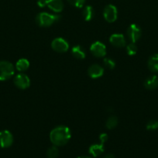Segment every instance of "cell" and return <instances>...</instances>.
Listing matches in <instances>:
<instances>
[{"label": "cell", "instance_id": "obj_1", "mask_svg": "<svg viewBox=\"0 0 158 158\" xmlns=\"http://www.w3.org/2000/svg\"><path fill=\"white\" fill-rule=\"evenodd\" d=\"M71 137V133L66 126H59L51 131L50 134V141L54 146L61 147L67 144Z\"/></svg>", "mask_w": 158, "mask_h": 158}, {"label": "cell", "instance_id": "obj_2", "mask_svg": "<svg viewBox=\"0 0 158 158\" xmlns=\"http://www.w3.org/2000/svg\"><path fill=\"white\" fill-rule=\"evenodd\" d=\"M60 15H55V14L40 12L36 17V21L37 24L41 27H48L60 19Z\"/></svg>", "mask_w": 158, "mask_h": 158}, {"label": "cell", "instance_id": "obj_3", "mask_svg": "<svg viewBox=\"0 0 158 158\" xmlns=\"http://www.w3.org/2000/svg\"><path fill=\"white\" fill-rule=\"evenodd\" d=\"M15 73L13 65L8 61H0V80L5 81L10 79Z\"/></svg>", "mask_w": 158, "mask_h": 158}, {"label": "cell", "instance_id": "obj_4", "mask_svg": "<svg viewBox=\"0 0 158 158\" xmlns=\"http://www.w3.org/2000/svg\"><path fill=\"white\" fill-rule=\"evenodd\" d=\"M103 15L108 23H114L118 17L117 9L113 5H107L104 9Z\"/></svg>", "mask_w": 158, "mask_h": 158}, {"label": "cell", "instance_id": "obj_5", "mask_svg": "<svg viewBox=\"0 0 158 158\" xmlns=\"http://www.w3.org/2000/svg\"><path fill=\"white\" fill-rule=\"evenodd\" d=\"M51 47L57 52H65L68 50L69 44L63 38H56L51 43Z\"/></svg>", "mask_w": 158, "mask_h": 158}, {"label": "cell", "instance_id": "obj_6", "mask_svg": "<svg viewBox=\"0 0 158 158\" xmlns=\"http://www.w3.org/2000/svg\"><path fill=\"white\" fill-rule=\"evenodd\" d=\"M14 83L19 89H26L30 86V80L26 74L20 73L14 78Z\"/></svg>", "mask_w": 158, "mask_h": 158}, {"label": "cell", "instance_id": "obj_7", "mask_svg": "<svg viewBox=\"0 0 158 158\" xmlns=\"http://www.w3.org/2000/svg\"><path fill=\"white\" fill-rule=\"evenodd\" d=\"M90 50L94 56L99 57V58H102L106 55V47L103 43L99 41L94 42L91 44Z\"/></svg>", "mask_w": 158, "mask_h": 158}, {"label": "cell", "instance_id": "obj_8", "mask_svg": "<svg viewBox=\"0 0 158 158\" xmlns=\"http://www.w3.org/2000/svg\"><path fill=\"white\" fill-rule=\"evenodd\" d=\"M13 143L12 134L9 131H0V146L2 148H8Z\"/></svg>", "mask_w": 158, "mask_h": 158}, {"label": "cell", "instance_id": "obj_9", "mask_svg": "<svg viewBox=\"0 0 158 158\" xmlns=\"http://www.w3.org/2000/svg\"><path fill=\"white\" fill-rule=\"evenodd\" d=\"M127 35L131 43H136L141 36V29L139 26L136 24H131L127 30Z\"/></svg>", "mask_w": 158, "mask_h": 158}, {"label": "cell", "instance_id": "obj_10", "mask_svg": "<svg viewBox=\"0 0 158 158\" xmlns=\"http://www.w3.org/2000/svg\"><path fill=\"white\" fill-rule=\"evenodd\" d=\"M109 41L112 46L118 48H122L125 46V37L122 34H112L110 36Z\"/></svg>", "mask_w": 158, "mask_h": 158}, {"label": "cell", "instance_id": "obj_11", "mask_svg": "<svg viewBox=\"0 0 158 158\" xmlns=\"http://www.w3.org/2000/svg\"><path fill=\"white\" fill-rule=\"evenodd\" d=\"M88 74L91 78L97 79L102 77L104 74V69L98 64H94L88 69Z\"/></svg>", "mask_w": 158, "mask_h": 158}, {"label": "cell", "instance_id": "obj_12", "mask_svg": "<svg viewBox=\"0 0 158 158\" xmlns=\"http://www.w3.org/2000/svg\"><path fill=\"white\" fill-rule=\"evenodd\" d=\"M89 154L94 157H99L101 154H102L105 151V148H104V143H94L92 144L89 148Z\"/></svg>", "mask_w": 158, "mask_h": 158}, {"label": "cell", "instance_id": "obj_13", "mask_svg": "<svg viewBox=\"0 0 158 158\" xmlns=\"http://www.w3.org/2000/svg\"><path fill=\"white\" fill-rule=\"evenodd\" d=\"M46 6L54 12H60L64 9V3L62 0H47Z\"/></svg>", "mask_w": 158, "mask_h": 158}, {"label": "cell", "instance_id": "obj_14", "mask_svg": "<svg viewBox=\"0 0 158 158\" xmlns=\"http://www.w3.org/2000/svg\"><path fill=\"white\" fill-rule=\"evenodd\" d=\"M144 86L147 89H154L158 86V77L153 75L147 79L144 82Z\"/></svg>", "mask_w": 158, "mask_h": 158}, {"label": "cell", "instance_id": "obj_15", "mask_svg": "<svg viewBox=\"0 0 158 158\" xmlns=\"http://www.w3.org/2000/svg\"><path fill=\"white\" fill-rule=\"evenodd\" d=\"M148 68L151 72L158 73V54H154L149 59Z\"/></svg>", "mask_w": 158, "mask_h": 158}, {"label": "cell", "instance_id": "obj_16", "mask_svg": "<svg viewBox=\"0 0 158 158\" xmlns=\"http://www.w3.org/2000/svg\"><path fill=\"white\" fill-rule=\"evenodd\" d=\"M71 52H72L73 56L75 57L76 59H78V60H83L85 58V52L84 51V49H82V47L79 45L77 46H74V47L71 49Z\"/></svg>", "mask_w": 158, "mask_h": 158}, {"label": "cell", "instance_id": "obj_17", "mask_svg": "<svg viewBox=\"0 0 158 158\" xmlns=\"http://www.w3.org/2000/svg\"><path fill=\"white\" fill-rule=\"evenodd\" d=\"M29 67V62L26 59L22 58L17 61L16 64H15V68L20 72H24V71L27 70L28 68Z\"/></svg>", "mask_w": 158, "mask_h": 158}, {"label": "cell", "instance_id": "obj_18", "mask_svg": "<svg viewBox=\"0 0 158 158\" xmlns=\"http://www.w3.org/2000/svg\"><path fill=\"white\" fill-rule=\"evenodd\" d=\"M82 15H83L84 19H85V21H91L94 15V9L90 6H85V7L84 8L83 12H82Z\"/></svg>", "mask_w": 158, "mask_h": 158}, {"label": "cell", "instance_id": "obj_19", "mask_svg": "<svg viewBox=\"0 0 158 158\" xmlns=\"http://www.w3.org/2000/svg\"><path fill=\"white\" fill-rule=\"evenodd\" d=\"M118 124V118L115 116H112V117H108V120H107L106 123H105V126H106L107 129L112 130L114 129Z\"/></svg>", "mask_w": 158, "mask_h": 158}, {"label": "cell", "instance_id": "obj_20", "mask_svg": "<svg viewBox=\"0 0 158 158\" xmlns=\"http://www.w3.org/2000/svg\"><path fill=\"white\" fill-rule=\"evenodd\" d=\"M59 155V150L57 146H52L46 151V157L47 158H57Z\"/></svg>", "mask_w": 158, "mask_h": 158}, {"label": "cell", "instance_id": "obj_21", "mask_svg": "<svg viewBox=\"0 0 158 158\" xmlns=\"http://www.w3.org/2000/svg\"><path fill=\"white\" fill-rule=\"evenodd\" d=\"M126 52L129 56H134L137 52V46L134 43H131L126 46Z\"/></svg>", "mask_w": 158, "mask_h": 158}, {"label": "cell", "instance_id": "obj_22", "mask_svg": "<svg viewBox=\"0 0 158 158\" xmlns=\"http://www.w3.org/2000/svg\"><path fill=\"white\" fill-rule=\"evenodd\" d=\"M85 1L86 0H68V2L70 4L77 8L83 7L85 3Z\"/></svg>", "mask_w": 158, "mask_h": 158}, {"label": "cell", "instance_id": "obj_23", "mask_svg": "<svg viewBox=\"0 0 158 158\" xmlns=\"http://www.w3.org/2000/svg\"><path fill=\"white\" fill-rule=\"evenodd\" d=\"M103 63L104 65L108 68V69H114L115 66H116V63H115V62L113 61L112 59H109V58L104 59Z\"/></svg>", "mask_w": 158, "mask_h": 158}, {"label": "cell", "instance_id": "obj_24", "mask_svg": "<svg viewBox=\"0 0 158 158\" xmlns=\"http://www.w3.org/2000/svg\"><path fill=\"white\" fill-rule=\"evenodd\" d=\"M158 128V122L156 120H150L147 123V129L148 131H155Z\"/></svg>", "mask_w": 158, "mask_h": 158}, {"label": "cell", "instance_id": "obj_25", "mask_svg": "<svg viewBox=\"0 0 158 158\" xmlns=\"http://www.w3.org/2000/svg\"><path fill=\"white\" fill-rule=\"evenodd\" d=\"M108 135H107L106 134H100V136H99V140H100L101 143H105V142L108 140Z\"/></svg>", "mask_w": 158, "mask_h": 158}, {"label": "cell", "instance_id": "obj_26", "mask_svg": "<svg viewBox=\"0 0 158 158\" xmlns=\"http://www.w3.org/2000/svg\"><path fill=\"white\" fill-rule=\"evenodd\" d=\"M37 5L40 8H44L47 6V0H38Z\"/></svg>", "mask_w": 158, "mask_h": 158}, {"label": "cell", "instance_id": "obj_27", "mask_svg": "<svg viewBox=\"0 0 158 158\" xmlns=\"http://www.w3.org/2000/svg\"><path fill=\"white\" fill-rule=\"evenodd\" d=\"M103 158H115V157L112 154H107V155H105Z\"/></svg>", "mask_w": 158, "mask_h": 158}, {"label": "cell", "instance_id": "obj_28", "mask_svg": "<svg viewBox=\"0 0 158 158\" xmlns=\"http://www.w3.org/2000/svg\"><path fill=\"white\" fill-rule=\"evenodd\" d=\"M78 158H91V157H78Z\"/></svg>", "mask_w": 158, "mask_h": 158}]
</instances>
